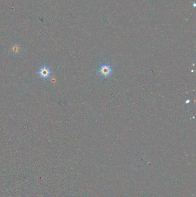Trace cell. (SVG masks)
<instances>
[{"instance_id":"2","label":"cell","mask_w":196,"mask_h":197,"mask_svg":"<svg viewBox=\"0 0 196 197\" xmlns=\"http://www.w3.org/2000/svg\"><path fill=\"white\" fill-rule=\"evenodd\" d=\"M39 74L40 75V76L43 78H47L48 77L50 76L51 74V71L50 70V69L46 67V66H43V68L40 69L39 71Z\"/></svg>"},{"instance_id":"1","label":"cell","mask_w":196,"mask_h":197,"mask_svg":"<svg viewBox=\"0 0 196 197\" xmlns=\"http://www.w3.org/2000/svg\"><path fill=\"white\" fill-rule=\"evenodd\" d=\"M98 72L101 76H103L104 77H109L112 73V68L111 66L109 65H104L100 67Z\"/></svg>"}]
</instances>
